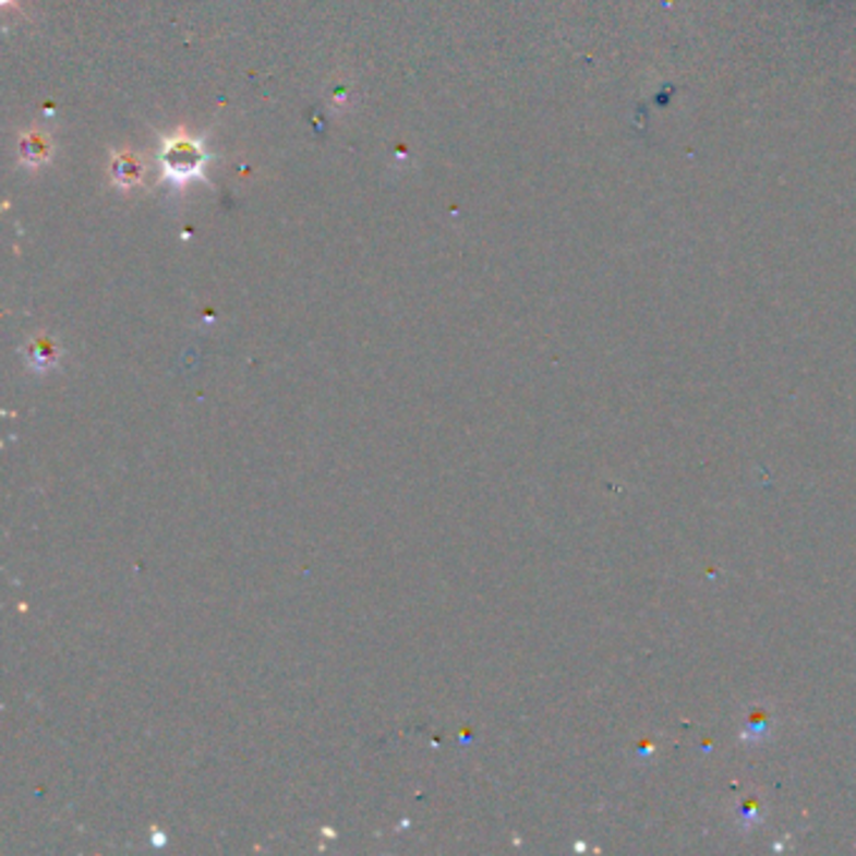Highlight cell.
<instances>
[{"label": "cell", "instance_id": "6da1fadb", "mask_svg": "<svg viewBox=\"0 0 856 856\" xmlns=\"http://www.w3.org/2000/svg\"><path fill=\"white\" fill-rule=\"evenodd\" d=\"M159 161L166 179L184 184V181L202 177L209 154H206L202 141L186 136L184 131H177L171 138H164Z\"/></svg>", "mask_w": 856, "mask_h": 856}, {"label": "cell", "instance_id": "277c9868", "mask_svg": "<svg viewBox=\"0 0 856 856\" xmlns=\"http://www.w3.org/2000/svg\"><path fill=\"white\" fill-rule=\"evenodd\" d=\"M31 360H36V362L51 360V362H56V349L48 342H44V339H40V342H36V345H33V349H31Z\"/></svg>", "mask_w": 856, "mask_h": 856}, {"label": "cell", "instance_id": "7a4b0ae2", "mask_svg": "<svg viewBox=\"0 0 856 856\" xmlns=\"http://www.w3.org/2000/svg\"><path fill=\"white\" fill-rule=\"evenodd\" d=\"M111 177L116 181V186H121V189L138 186L141 181H144V164H141L136 156L129 154V152L113 154Z\"/></svg>", "mask_w": 856, "mask_h": 856}, {"label": "cell", "instance_id": "3957f363", "mask_svg": "<svg viewBox=\"0 0 856 856\" xmlns=\"http://www.w3.org/2000/svg\"><path fill=\"white\" fill-rule=\"evenodd\" d=\"M19 154H21V161L26 166H40L48 156H51V141H48V136L38 134V131H33V134H26L21 138Z\"/></svg>", "mask_w": 856, "mask_h": 856}]
</instances>
